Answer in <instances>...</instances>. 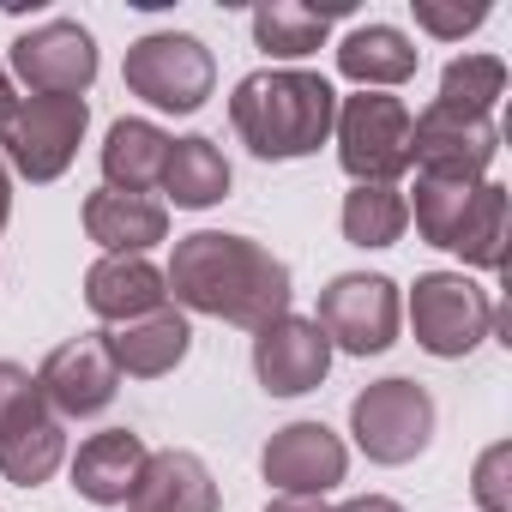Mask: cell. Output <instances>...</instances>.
<instances>
[{
	"label": "cell",
	"mask_w": 512,
	"mask_h": 512,
	"mask_svg": "<svg viewBox=\"0 0 512 512\" xmlns=\"http://www.w3.org/2000/svg\"><path fill=\"white\" fill-rule=\"evenodd\" d=\"M175 308L187 314H211L229 326L260 332L272 320L290 314V266L266 241L253 235H229V229H193L175 241V260L163 272Z\"/></svg>",
	"instance_id": "obj_1"
},
{
	"label": "cell",
	"mask_w": 512,
	"mask_h": 512,
	"mask_svg": "<svg viewBox=\"0 0 512 512\" xmlns=\"http://www.w3.org/2000/svg\"><path fill=\"white\" fill-rule=\"evenodd\" d=\"M338 121V91L320 73L302 67H266L247 73L229 97V127L241 133V145L266 163H296L314 157L332 139Z\"/></svg>",
	"instance_id": "obj_2"
},
{
	"label": "cell",
	"mask_w": 512,
	"mask_h": 512,
	"mask_svg": "<svg viewBox=\"0 0 512 512\" xmlns=\"http://www.w3.org/2000/svg\"><path fill=\"white\" fill-rule=\"evenodd\" d=\"M410 127H416V115L392 91L338 97L332 139H338L344 175L356 187H398V175H410Z\"/></svg>",
	"instance_id": "obj_3"
},
{
	"label": "cell",
	"mask_w": 512,
	"mask_h": 512,
	"mask_svg": "<svg viewBox=\"0 0 512 512\" xmlns=\"http://www.w3.org/2000/svg\"><path fill=\"white\" fill-rule=\"evenodd\" d=\"M85 127H91L85 97H19L0 121V163L25 175L31 187H49L73 169Z\"/></svg>",
	"instance_id": "obj_4"
},
{
	"label": "cell",
	"mask_w": 512,
	"mask_h": 512,
	"mask_svg": "<svg viewBox=\"0 0 512 512\" xmlns=\"http://www.w3.org/2000/svg\"><path fill=\"white\" fill-rule=\"evenodd\" d=\"M67 464V428L43 404L37 374L0 362V476L19 488H43Z\"/></svg>",
	"instance_id": "obj_5"
},
{
	"label": "cell",
	"mask_w": 512,
	"mask_h": 512,
	"mask_svg": "<svg viewBox=\"0 0 512 512\" xmlns=\"http://www.w3.org/2000/svg\"><path fill=\"white\" fill-rule=\"evenodd\" d=\"M121 85L133 97H145L151 109H163V115H199L211 85H217V61L187 31H151V37H139L127 49Z\"/></svg>",
	"instance_id": "obj_6"
},
{
	"label": "cell",
	"mask_w": 512,
	"mask_h": 512,
	"mask_svg": "<svg viewBox=\"0 0 512 512\" xmlns=\"http://www.w3.org/2000/svg\"><path fill=\"white\" fill-rule=\"evenodd\" d=\"M350 434L368 452V464H410L434 440V398L422 380H374L350 398Z\"/></svg>",
	"instance_id": "obj_7"
},
{
	"label": "cell",
	"mask_w": 512,
	"mask_h": 512,
	"mask_svg": "<svg viewBox=\"0 0 512 512\" xmlns=\"http://www.w3.org/2000/svg\"><path fill=\"white\" fill-rule=\"evenodd\" d=\"M410 326L428 356L464 362L494 332V296L464 272H422L410 284Z\"/></svg>",
	"instance_id": "obj_8"
},
{
	"label": "cell",
	"mask_w": 512,
	"mask_h": 512,
	"mask_svg": "<svg viewBox=\"0 0 512 512\" xmlns=\"http://www.w3.org/2000/svg\"><path fill=\"white\" fill-rule=\"evenodd\" d=\"M398 320H404V296L392 278L380 272H344L320 290V314L314 326L326 332L332 350L344 356H380L398 344Z\"/></svg>",
	"instance_id": "obj_9"
},
{
	"label": "cell",
	"mask_w": 512,
	"mask_h": 512,
	"mask_svg": "<svg viewBox=\"0 0 512 512\" xmlns=\"http://www.w3.org/2000/svg\"><path fill=\"white\" fill-rule=\"evenodd\" d=\"M7 73L31 97H85L97 85V37L79 19H49L13 43Z\"/></svg>",
	"instance_id": "obj_10"
},
{
	"label": "cell",
	"mask_w": 512,
	"mask_h": 512,
	"mask_svg": "<svg viewBox=\"0 0 512 512\" xmlns=\"http://www.w3.org/2000/svg\"><path fill=\"white\" fill-rule=\"evenodd\" d=\"M500 157L494 115H464L446 103H428L410 127V169L416 175H452V181H488Z\"/></svg>",
	"instance_id": "obj_11"
},
{
	"label": "cell",
	"mask_w": 512,
	"mask_h": 512,
	"mask_svg": "<svg viewBox=\"0 0 512 512\" xmlns=\"http://www.w3.org/2000/svg\"><path fill=\"white\" fill-rule=\"evenodd\" d=\"M37 392L43 404L61 416V422H85V416H103L121 392V368L103 344V332H79L67 344H55L37 368Z\"/></svg>",
	"instance_id": "obj_12"
},
{
	"label": "cell",
	"mask_w": 512,
	"mask_h": 512,
	"mask_svg": "<svg viewBox=\"0 0 512 512\" xmlns=\"http://www.w3.org/2000/svg\"><path fill=\"white\" fill-rule=\"evenodd\" d=\"M260 470H266V482L278 494H314V500H326L344 482V470H350V446L326 422H284L266 440Z\"/></svg>",
	"instance_id": "obj_13"
},
{
	"label": "cell",
	"mask_w": 512,
	"mask_h": 512,
	"mask_svg": "<svg viewBox=\"0 0 512 512\" xmlns=\"http://www.w3.org/2000/svg\"><path fill=\"white\" fill-rule=\"evenodd\" d=\"M253 374H260V386L272 398H302L314 386H326L332 374V344L314 320L302 314H284L272 326L253 332Z\"/></svg>",
	"instance_id": "obj_14"
},
{
	"label": "cell",
	"mask_w": 512,
	"mask_h": 512,
	"mask_svg": "<svg viewBox=\"0 0 512 512\" xmlns=\"http://www.w3.org/2000/svg\"><path fill=\"white\" fill-rule=\"evenodd\" d=\"M85 308L109 326H127V320H145V314L169 308V284L145 253H103L85 272Z\"/></svg>",
	"instance_id": "obj_15"
},
{
	"label": "cell",
	"mask_w": 512,
	"mask_h": 512,
	"mask_svg": "<svg viewBox=\"0 0 512 512\" xmlns=\"http://www.w3.org/2000/svg\"><path fill=\"white\" fill-rule=\"evenodd\" d=\"M103 344H109V356H115V368L127 380H163V374H175L187 362L193 326H187L181 308H157L145 320H127V326L103 332Z\"/></svg>",
	"instance_id": "obj_16"
},
{
	"label": "cell",
	"mask_w": 512,
	"mask_h": 512,
	"mask_svg": "<svg viewBox=\"0 0 512 512\" xmlns=\"http://www.w3.org/2000/svg\"><path fill=\"white\" fill-rule=\"evenodd\" d=\"M85 235L103 247V253H145L157 241H169V205L151 199V193H115V187H97L85 199Z\"/></svg>",
	"instance_id": "obj_17"
},
{
	"label": "cell",
	"mask_w": 512,
	"mask_h": 512,
	"mask_svg": "<svg viewBox=\"0 0 512 512\" xmlns=\"http://www.w3.org/2000/svg\"><path fill=\"white\" fill-rule=\"evenodd\" d=\"M145 458H151V446H145L133 428H103V434H91V440L73 452V488H79V500H91V506H127V494H133Z\"/></svg>",
	"instance_id": "obj_18"
},
{
	"label": "cell",
	"mask_w": 512,
	"mask_h": 512,
	"mask_svg": "<svg viewBox=\"0 0 512 512\" xmlns=\"http://www.w3.org/2000/svg\"><path fill=\"white\" fill-rule=\"evenodd\" d=\"M127 512H217V482L205 470L199 452H151L133 494H127Z\"/></svg>",
	"instance_id": "obj_19"
},
{
	"label": "cell",
	"mask_w": 512,
	"mask_h": 512,
	"mask_svg": "<svg viewBox=\"0 0 512 512\" xmlns=\"http://www.w3.org/2000/svg\"><path fill=\"white\" fill-rule=\"evenodd\" d=\"M416 67H422V49L398 25H356L338 43V73L356 91H398L404 79H416Z\"/></svg>",
	"instance_id": "obj_20"
},
{
	"label": "cell",
	"mask_w": 512,
	"mask_h": 512,
	"mask_svg": "<svg viewBox=\"0 0 512 512\" xmlns=\"http://www.w3.org/2000/svg\"><path fill=\"white\" fill-rule=\"evenodd\" d=\"M163 163H169V133L157 121H139V115H121L103 139V187L115 193H151L163 181Z\"/></svg>",
	"instance_id": "obj_21"
},
{
	"label": "cell",
	"mask_w": 512,
	"mask_h": 512,
	"mask_svg": "<svg viewBox=\"0 0 512 512\" xmlns=\"http://www.w3.org/2000/svg\"><path fill=\"white\" fill-rule=\"evenodd\" d=\"M229 163L223 151L205 139V133H187V139H169V163H163V193L181 205V211H205L217 199H229Z\"/></svg>",
	"instance_id": "obj_22"
},
{
	"label": "cell",
	"mask_w": 512,
	"mask_h": 512,
	"mask_svg": "<svg viewBox=\"0 0 512 512\" xmlns=\"http://www.w3.org/2000/svg\"><path fill=\"white\" fill-rule=\"evenodd\" d=\"M344 7H302V0H266V7H253V43L278 61H302L314 49H326L332 37V19Z\"/></svg>",
	"instance_id": "obj_23"
},
{
	"label": "cell",
	"mask_w": 512,
	"mask_h": 512,
	"mask_svg": "<svg viewBox=\"0 0 512 512\" xmlns=\"http://www.w3.org/2000/svg\"><path fill=\"white\" fill-rule=\"evenodd\" d=\"M446 253H458V260L476 266V272H500L506 266V187L500 181H482L470 193V211H464V223H458Z\"/></svg>",
	"instance_id": "obj_24"
},
{
	"label": "cell",
	"mask_w": 512,
	"mask_h": 512,
	"mask_svg": "<svg viewBox=\"0 0 512 512\" xmlns=\"http://www.w3.org/2000/svg\"><path fill=\"white\" fill-rule=\"evenodd\" d=\"M338 223H344L350 247H392L410 229V205H404L398 187H350Z\"/></svg>",
	"instance_id": "obj_25"
},
{
	"label": "cell",
	"mask_w": 512,
	"mask_h": 512,
	"mask_svg": "<svg viewBox=\"0 0 512 512\" xmlns=\"http://www.w3.org/2000/svg\"><path fill=\"white\" fill-rule=\"evenodd\" d=\"M482 181H452V175H416V199H404L410 205V217H416V235L428 241V247H452V235H458V223H464V211H470V193H476Z\"/></svg>",
	"instance_id": "obj_26"
},
{
	"label": "cell",
	"mask_w": 512,
	"mask_h": 512,
	"mask_svg": "<svg viewBox=\"0 0 512 512\" xmlns=\"http://www.w3.org/2000/svg\"><path fill=\"white\" fill-rule=\"evenodd\" d=\"M500 97H506V61L500 55H458V61H446L434 103L464 109V115H494Z\"/></svg>",
	"instance_id": "obj_27"
},
{
	"label": "cell",
	"mask_w": 512,
	"mask_h": 512,
	"mask_svg": "<svg viewBox=\"0 0 512 512\" xmlns=\"http://www.w3.org/2000/svg\"><path fill=\"white\" fill-rule=\"evenodd\" d=\"M410 13H416V25H422L428 37H440V43H464V37L488 19V7H440V0H410Z\"/></svg>",
	"instance_id": "obj_28"
},
{
	"label": "cell",
	"mask_w": 512,
	"mask_h": 512,
	"mask_svg": "<svg viewBox=\"0 0 512 512\" xmlns=\"http://www.w3.org/2000/svg\"><path fill=\"white\" fill-rule=\"evenodd\" d=\"M506 464H512V446H506V440H494V446L476 458V500H482V512H512Z\"/></svg>",
	"instance_id": "obj_29"
},
{
	"label": "cell",
	"mask_w": 512,
	"mask_h": 512,
	"mask_svg": "<svg viewBox=\"0 0 512 512\" xmlns=\"http://www.w3.org/2000/svg\"><path fill=\"white\" fill-rule=\"evenodd\" d=\"M266 512H332L326 500H314V494H278Z\"/></svg>",
	"instance_id": "obj_30"
},
{
	"label": "cell",
	"mask_w": 512,
	"mask_h": 512,
	"mask_svg": "<svg viewBox=\"0 0 512 512\" xmlns=\"http://www.w3.org/2000/svg\"><path fill=\"white\" fill-rule=\"evenodd\" d=\"M332 512H404V506L386 500V494H356V500H344V506H332Z\"/></svg>",
	"instance_id": "obj_31"
},
{
	"label": "cell",
	"mask_w": 512,
	"mask_h": 512,
	"mask_svg": "<svg viewBox=\"0 0 512 512\" xmlns=\"http://www.w3.org/2000/svg\"><path fill=\"white\" fill-rule=\"evenodd\" d=\"M7 217H13V169L0 163V229H7Z\"/></svg>",
	"instance_id": "obj_32"
},
{
	"label": "cell",
	"mask_w": 512,
	"mask_h": 512,
	"mask_svg": "<svg viewBox=\"0 0 512 512\" xmlns=\"http://www.w3.org/2000/svg\"><path fill=\"white\" fill-rule=\"evenodd\" d=\"M19 103V91H13V73L7 67H0V121H7V109Z\"/></svg>",
	"instance_id": "obj_33"
}]
</instances>
